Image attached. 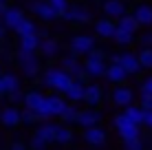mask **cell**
I'll return each instance as SVG.
<instances>
[{
	"mask_svg": "<svg viewBox=\"0 0 152 150\" xmlns=\"http://www.w3.org/2000/svg\"><path fill=\"white\" fill-rule=\"evenodd\" d=\"M73 80H75V77L64 69H49L42 75V82H44L49 89H55L57 93H66L69 86L73 84Z\"/></svg>",
	"mask_w": 152,
	"mask_h": 150,
	"instance_id": "obj_1",
	"label": "cell"
},
{
	"mask_svg": "<svg viewBox=\"0 0 152 150\" xmlns=\"http://www.w3.org/2000/svg\"><path fill=\"white\" fill-rule=\"evenodd\" d=\"M66 108V100L62 95H44V102L38 108L40 119H49V117H60L62 110Z\"/></svg>",
	"mask_w": 152,
	"mask_h": 150,
	"instance_id": "obj_2",
	"label": "cell"
},
{
	"mask_svg": "<svg viewBox=\"0 0 152 150\" xmlns=\"http://www.w3.org/2000/svg\"><path fill=\"white\" fill-rule=\"evenodd\" d=\"M115 128L119 130V137H121L124 141H126V139H137V137L141 135V132H139V124L130 121L124 113L115 117Z\"/></svg>",
	"mask_w": 152,
	"mask_h": 150,
	"instance_id": "obj_3",
	"label": "cell"
},
{
	"mask_svg": "<svg viewBox=\"0 0 152 150\" xmlns=\"http://www.w3.org/2000/svg\"><path fill=\"white\" fill-rule=\"evenodd\" d=\"M18 60H20V64H22V71H24L29 77H33V75L40 73V60L35 58V51H24V49H20Z\"/></svg>",
	"mask_w": 152,
	"mask_h": 150,
	"instance_id": "obj_4",
	"label": "cell"
},
{
	"mask_svg": "<svg viewBox=\"0 0 152 150\" xmlns=\"http://www.w3.org/2000/svg\"><path fill=\"white\" fill-rule=\"evenodd\" d=\"M93 46H95V40H93L91 35H86V33H80V35H75V38H71L73 55H88Z\"/></svg>",
	"mask_w": 152,
	"mask_h": 150,
	"instance_id": "obj_5",
	"label": "cell"
},
{
	"mask_svg": "<svg viewBox=\"0 0 152 150\" xmlns=\"http://www.w3.org/2000/svg\"><path fill=\"white\" fill-rule=\"evenodd\" d=\"M110 62H119V64L124 66L126 71H128L130 75H134V73H139V69H141V62H139V55H134V53H121V55H110Z\"/></svg>",
	"mask_w": 152,
	"mask_h": 150,
	"instance_id": "obj_6",
	"label": "cell"
},
{
	"mask_svg": "<svg viewBox=\"0 0 152 150\" xmlns=\"http://www.w3.org/2000/svg\"><path fill=\"white\" fill-rule=\"evenodd\" d=\"M62 69L69 71V73L75 77V80H80V82H86V77H88L84 64H80V62L75 60V55H66V58L62 60Z\"/></svg>",
	"mask_w": 152,
	"mask_h": 150,
	"instance_id": "obj_7",
	"label": "cell"
},
{
	"mask_svg": "<svg viewBox=\"0 0 152 150\" xmlns=\"http://www.w3.org/2000/svg\"><path fill=\"white\" fill-rule=\"evenodd\" d=\"M31 9H33V13L38 15V18H42L44 22H51V20L60 18V15H57V11H55V7L49 2V0H40V2H35Z\"/></svg>",
	"mask_w": 152,
	"mask_h": 150,
	"instance_id": "obj_8",
	"label": "cell"
},
{
	"mask_svg": "<svg viewBox=\"0 0 152 150\" xmlns=\"http://www.w3.org/2000/svg\"><path fill=\"white\" fill-rule=\"evenodd\" d=\"M84 141L91 143V146H102V143H106V130H102L97 126L84 128Z\"/></svg>",
	"mask_w": 152,
	"mask_h": 150,
	"instance_id": "obj_9",
	"label": "cell"
},
{
	"mask_svg": "<svg viewBox=\"0 0 152 150\" xmlns=\"http://www.w3.org/2000/svg\"><path fill=\"white\" fill-rule=\"evenodd\" d=\"M62 18L69 20V22H88V20H91V13H88L84 7L75 4V7H69V9H66Z\"/></svg>",
	"mask_w": 152,
	"mask_h": 150,
	"instance_id": "obj_10",
	"label": "cell"
},
{
	"mask_svg": "<svg viewBox=\"0 0 152 150\" xmlns=\"http://www.w3.org/2000/svg\"><path fill=\"white\" fill-rule=\"evenodd\" d=\"M84 69H86V73L91 77H102L106 75V69L108 66L104 64V60H97V58H88L86 55V62H84Z\"/></svg>",
	"mask_w": 152,
	"mask_h": 150,
	"instance_id": "obj_11",
	"label": "cell"
},
{
	"mask_svg": "<svg viewBox=\"0 0 152 150\" xmlns=\"http://www.w3.org/2000/svg\"><path fill=\"white\" fill-rule=\"evenodd\" d=\"M2 20H4V27L15 29V27L24 20V15H22V11H20L18 7H7V9L2 11Z\"/></svg>",
	"mask_w": 152,
	"mask_h": 150,
	"instance_id": "obj_12",
	"label": "cell"
},
{
	"mask_svg": "<svg viewBox=\"0 0 152 150\" xmlns=\"http://www.w3.org/2000/svg\"><path fill=\"white\" fill-rule=\"evenodd\" d=\"M115 29H117V24L113 22V18H102L95 22V33L99 35V38H113L115 35Z\"/></svg>",
	"mask_w": 152,
	"mask_h": 150,
	"instance_id": "obj_13",
	"label": "cell"
},
{
	"mask_svg": "<svg viewBox=\"0 0 152 150\" xmlns=\"http://www.w3.org/2000/svg\"><path fill=\"white\" fill-rule=\"evenodd\" d=\"M130 73L124 69L119 62H113V64H108V69H106V77L110 82H115V84H121V82H126V77H128Z\"/></svg>",
	"mask_w": 152,
	"mask_h": 150,
	"instance_id": "obj_14",
	"label": "cell"
},
{
	"mask_svg": "<svg viewBox=\"0 0 152 150\" xmlns=\"http://www.w3.org/2000/svg\"><path fill=\"white\" fill-rule=\"evenodd\" d=\"M134 100V93L128 89V86H119V89H115L113 93V102L117 106H130Z\"/></svg>",
	"mask_w": 152,
	"mask_h": 150,
	"instance_id": "obj_15",
	"label": "cell"
},
{
	"mask_svg": "<svg viewBox=\"0 0 152 150\" xmlns=\"http://www.w3.org/2000/svg\"><path fill=\"white\" fill-rule=\"evenodd\" d=\"M104 13L108 18H121L126 13V2L124 0H106L104 2Z\"/></svg>",
	"mask_w": 152,
	"mask_h": 150,
	"instance_id": "obj_16",
	"label": "cell"
},
{
	"mask_svg": "<svg viewBox=\"0 0 152 150\" xmlns=\"http://www.w3.org/2000/svg\"><path fill=\"white\" fill-rule=\"evenodd\" d=\"M66 95V100H71V102H84V95H86V84L80 80H73V84L69 86V91L64 93Z\"/></svg>",
	"mask_w": 152,
	"mask_h": 150,
	"instance_id": "obj_17",
	"label": "cell"
},
{
	"mask_svg": "<svg viewBox=\"0 0 152 150\" xmlns=\"http://www.w3.org/2000/svg\"><path fill=\"white\" fill-rule=\"evenodd\" d=\"M102 100H104L102 86H99V84H88V86H86V95H84V102H86V104H91V106H97Z\"/></svg>",
	"mask_w": 152,
	"mask_h": 150,
	"instance_id": "obj_18",
	"label": "cell"
},
{
	"mask_svg": "<svg viewBox=\"0 0 152 150\" xmlns=\"http://www.w3.org/2000/svg\"><path fill=\"white\" fill-rule=\"evenodd\" d=\"M132 15L137 18V22L141 27H150L152 24V4H139Z\"/></svg>",
	"mask_w": 152,
	"mask_h": 150,
	"instance_id": "obj_19",
	"label": "cell"
},
{
	"mask_svg": "<svg viewBox=\"0 0 152 150\" xmlns=\"http://www.w3.org/2000/svg\"><path fill=\"white\" fill-rule=\"evenodd\" d=\"M99 113L97 110H80V115H77V124L84 128H88V126H97L99 124Z\"/></svg>",
	"mask_w": 152,
	"mask_h": 150,
	"instance_id": "obj_20",
	"label": "cell"
},
{
	"mask_svg": "<svg viewBox=\"0 0 152 150\" xmlns=\"http://www.w3.org/2000/svg\"><path fill=\"white\" fill-rule=\"evenodd\" d=\"M40 35L38 33H29V35H20V49L24 51H38L40 49Z\"/></svg>",
	"mask_w": 152,
	"mask_h": 150,
	"instance_id": "obj_21",
	"label": "cell"
},
{
	"mask_svg": "<svg viewBox=\"0 0 152 150\" xmlns=\"http://www.w3.org/2000/svg\"><path fill=\"white\" fill-rule=\"evenodd\" d=\"M24 106L27 108H31V110H35L38 113V108L42 106V102H44V95H42V93H38V91H29L27 95H24Z\"/></svg>",
	"mask_w": 152,
	"mask_h": 150,
	"instance_id": "obj_22",
	"label": "cell"
},
{
	"mask_svg": "<svg viewBox=\"0 0 152 150\" xmlns=\"http://www.w3.org/2000/svg\"><path fill=\"white\" fill-rule=\"evenodd\" d=\"M0 121L4 124V126H18L20 121V110H15V108H4L2 113H0Z\"/></svg>",
	"mask_w": 152,
	"mask_h": 150,
	"instance_id": "obj_23",
	"label": "cell"
},
{
	"mask_svg": "<svg viewBox=\"0 0 152 150\" xmlns=\"http://www.w3.org/2000/svg\"><path fill=\"white\" fill-rule=\"evenodd\" d=\"M40 53L44 55V58H53V55H57V51H60V46H57L55 40H51V38H42V42H40Z\"/></svg>",
	"mask_w": 152,
	"mask_h": 150,
	"instance_id": "obj_24",
	"label": "cell"
},
{
	"mask_svg": "<svg viewBox=\"0 0 152 150\" xmlns=\"http://www.w3.org/2000/svg\"><path fill=\"white\" fill-rule=\"evenodd\" d=\"M117 27H121V29H126V31H130V33H137V29H139V22H137V18H134V15H128V13H124L121 18H119Z\"/></svg>",
	"mask_w": 152,
	"mask_h": 150,
	"instance_id": "obj_25",
	"label": "cell"
},
{
	"mask_svg": "<svg viewBox=\"0 0 152 150\" xmlns=\"http://www.w3.org/2000/svg\"><path fill=\"white\" fill-rule=\"evenodd\" d=\"M55 130H57V126H53V124H42L38 130H35V135L51 143V141H55Z\"/></svg>",
	"mask_w": 152,
	"mask_h": 150,
	"instance_id": "obj_26",
	"label": "cell"
},
{
	"mask_svg": "<svg viewBox=\"0 0 152 150\" xmlns=\"http://www.w3.org/2000/svg\"><path fill=\"white\" fill-rule=\"evenodd\" d=\"M143 108H141V106H132V104H130V106H126V113H124V115L126 117H128V119L130 121H134V124H139V126H141V124H143Z\"/></svg>",
	"mask_w": 152,
	"mask_h": 150,
	"instance_id": "obj_27",
	"label": "cell"
},
{
	"mask_svg": "<svg viewBox=\"0 0 152 150\" xmlns=\"http://www.w3.org/2000/svg\"><path fill=\"white\" fill-rule=\"evenodd\" d=\"M113 40L117 44H121V46H126V44H130L134 40V33H130V31H126V29H121V27H117L115 29V35H113Z\"/></svg>",
	"mask_w": 152,
	"mask_h": 150,
	"instance_id": "obj_28",
	"label": "cell"
},
{
	"mask_svg": "<svg viewBox=\"0 0 152 150\" xmlns=\"http://www.w3.org/2000/svg\"><path fill=\"white\" fill-rule=\"evenodd\" d=\"M13 31H15L18 35H29V33H38V27H35V24L31 22V20H27V18H24L22 22H20L18 27L13 29Z\"/></svg>",
	"mask_w": 152,
	"mask_h": 150,
	"instance_id": "obj_29",
	"label": "cell"
},
{
	"mask_svg": "<svg viewBox=\"0 0 152 150\" xmlns=\"http://www.w3.org/2000/svg\"><path fill=\"white\" fill-rule=\"evenodd\" d=\"M139 62L141 69H152V46H143L139 51Z\"/></svg>",
	"mask_w": 152,
	"mask_h": 150,
	"instance_id": "obj_30",
	"label": "cell"
},
{
	"mask_svg": "<svg viewBox=\"0 0 152 150\" xmlns=\"http://www.w3.org/2000/svg\"><path fill=\"white\" fill-rule=\"evenodd\" d=\"M71 139H73V130H71V128L57 126V130H55V141L57 143H69Z\"/></svg>",
	"mask_w": 152,
	"mask_h": 150,
	"instance_id": "obj_31",
	"label": "cell"
},
{
	"mask_svg": "<svg viewBox=\"0 0 152 150\" xmlns=\"http://www.w3.org/2000/svg\"><path fill=\"white\" fill-rule=\"evenodd\" d=\"M2 80H4V89H7V95L20 89V82H18V77H15V75H11V73H4V75H2Z\"/></svg>",
	"mask_w": 152,
	"mask_h": 150,
	"instance_id": "obj_32",
	"label": "cell"
},
{
	"mask_svg": "<svg viewBox=\"0 0 152 150\" xmlns=\"http://www.w3.org/2000/svg\"><path fill=\"white\" fill-rule=\"evenodd\" d=\"M77 115H80V110H77L75 106H69V104H66V108L62 110L60 117H62L66 124H73V121H77Z\"/></svg>",
	"mask_w": 152,
	"mask_h": 150,
	"instance_id": "obj_33",
	"label": "cell"
},
{
	"mask_svg": "<svg viewBox=\"0 0 152 150\" xmlns=\"http://www.w3.org/2000/svg\"><path fill=\"white\" fill-rule=\"evenodd\" d=\"M20 119H22V124H35V121L40 119V115L35 110H31V108H27V110L20 113Z\"/></svg>",
	"mask_w": 152,
	"mask_h": 150,
	"instance_id": "obj_34",
	"label": "cell"
},
{
	"mask_svg": "<svg viewBox=\"0 0 152 150\" xmlns=\"http://www.w3.org/2000/svg\"><path fill=\"white\" fill-rule=\"evenodd\" d=\"M49 2L55 7V11H57V15H60V18L64 15L66 9H69V0H49Z\"/></svg>",
	"mask_w": 152,
	"mask_h": 150,
	"instance_id": "obj_35",
	"label": "cell"
},
{
	"mask_svg": "<svg viewBox=\"0 0 152 150\" xmlns=\"http://www.w3.org/2000/svg\"><path fill=\"white\" fill-rule=\"evenodd\" d=\"M141 108L152 110V93H141Z\"/></svg>",
	"mask_w": 152,
	"mask_h": 150,
	"instance_id": "obj_36",
	"label": "cell"
},
{
	"mask_svg": "<svg viewBox=\"0 0 152 150\" xmlns=\"http://www.w3.org/2000/svg\"><path fill=\"white\" fill-rule=\"evenodd\" d=\"M124 146L128 148V150H139L141 146H143V143H141V139L137 137V139H126V141H124Z\"/></svg>",
	"mask_w": 152,
	"mask_h": 150,
	"instance_id": "obj_37",
	"label": "cell"
},
{
	"mask_svg": "<svg viewBox=\"0 0 152 150\" xmlns=\"http://www.w3.org/2000/svg\"><path fill=\"white\" fill-rule=\"evenodd\" d=\"M46 143H49V141H44V139H42V137H38V135H33V139H31V141H29V146L31 148H46Z\"/></svg>",
	"mask_w": 152,
	"mask_h": 150,
	"instance_id": "obj_38",
	"label": "cell"
},
{
	"mask_svg": "<svg viewBox=\"0 0 152 150\" xmlns=\"http://www.w3.org/2000/svg\"><path fill=\"white\" fill-rule=\"evenodd\" d=\"M88 58H97V60H106V53H104L102 49H95V46H93L91 49V53H88Z\"/></svg>",
	"mask_w": 152,
	"mask_h": 150,
	"instance_id": "obj_39",
	"label": "cell"
},
{
	"mask_svg": "<svg viewBox=\"0 0 152 150\" xmlns=\"http://www.w3.org/2000/svg\"><path fill=\"white\" fill-rule=\"evenodd\" d=\"M141 93H152V75L143 80V84H141Z\"/></svg>",
	"mask_w": 152,
	"mask_h": 150,
	"instance_id": "obj_40",
	"label": "cell"
},
{
	"mask_svg": "<svg viewBox=\"0 0 152 150\" xmlns=\"http://www.w3.org/2000/svg\"><path fill=\"white\" fill-rule=\"evenodd\" d=\"M143 124L152 130V110H145V113H143Z\"/></svg>",
	"mask_w": 152,
	"mask_h": 150,
	"instance_id": "obj_41",
	"label": "cell"
},
{
	"mask_svg": "<svg viewBox=\"0 0 152 150\" xmlns=\"http://www.w3.org/2000/svg\"><path fill=\"white\" fill-rule=\"evenodd\" d=\"M141 44L143 46H152V33H145L143 38H141Z\"/></svg>",
	"mask_w": 152,
	"mask_h": 150,
	"instance_id": "obj_42",
	"label": "cell"
},
{
	"mask_svg": "<svg viewBox=\"0 0 152 150\" xmlns=\"http://www.w3.org/2000/svg\"><path fill=\"white\" fill-rule=\"evenodd\" d=\"M0 95H7V89H4V80H2V75H0Z\"/></svg>",
	"mask_w": 152,
	"mask_h": 150,
	"instance_id": "obj_43",
	"label": "cell"
},
{
	"mask_svg": "<svg viewBox=\"0 0 152 150\" xmlns=\"http://www.w3.org/2000/svg\"><path fill=\"white\" fill-rule=\"evenodd\" d=\"M11 148H18V150H20V148H24V143H22V141H13Z\"/></svg>",
	"mask_w": 152,
	"mask_h": 150,
	"instance_id": "obj_44",
	"label": "cell"
},
{
	"mask_svg": "<svg viewBox=\"0 0 152 150\" xmlns=\"http://www.w3.org/2000/svg\"><path fill=\"white\" fill-rule=\"evenodd\" d=\"M2 35H4V29H2V24H0V40H2Z\"/></svg>",
	"mask_w": 152,
	"mask_h": 150,
	"instance_id": "obj_45",
	"label": "cell"
}]
</instances>
